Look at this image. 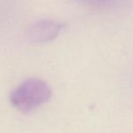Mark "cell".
<instances>
[{
    "mask_svg": "<svg viewBox=\"0 0 133 133\" xmlns=\"http://www.w3.org/2000/svg\"><path fill=\"white\" fill-rule=\"evenodd\" d=\"M52 90L44 81L32 78L17 86L10 95V102L15 108L28 113L49 102Z\"/></svg>",
    "mask_w": 133,
    "mask_h": 133,
    "instance_id": "6da1fadb",
    "label": "cell"
},
{
    "mask_svg": "<svg viewBox=\"0 0 133 133\" xmlns=\"http://www.w3.org/2000/svg\"><path fill=\"white\" fill-rule=\"evenodd\" d=\"M65 28V24L62 21L50 18L34 22L26 30L25 36L32 44H44L55 39Z\"/></svg>",
    "mask_w": 133,
    "mask_h": 133,
    "instance_id": "7a4b0ae2",
    "label": "cell"
},
{
    "mask_svg": "<svg viewBox=\"0 0 133 133\" xmlns=\"http://www.w3.org/2000/svg\"><path fill=\"white\" fill-rule=\"evenodd\" d=\"M81 3L97 9L110 8L118 5L119 0H79Z\"/></svg>",
    "mask_w": 133,
    "mask_h": 133,
    "instance_id": "3957f363",
    "label": "cell"
}]
</instances>
